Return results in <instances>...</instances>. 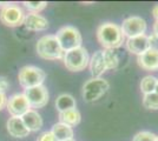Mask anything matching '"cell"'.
Listing matches in <instances>:
<instances>
[{"label": "cell", "instance_id": "cell-14", "mask_svg": "<svg viewBox=\"0 0 158 141\" xmlns=\"http://www.w3.org/2000/svg\"><path fill=\"white\" fill-rule=\"evenodd\" d=\"M89 67L92 78H100L102 74L106 72L105 60H104V51H97L90 59Z\"/></svg>", "mask_w": 158, "mask_h": 141}, {"label": "cell", "instance_id": "cell-32", "mask_svg": "<svg viewBox=\"0 0 158 141\" xmlns=\"http://www.w3.org/2000/svg\"><path fill=\"white\" fill-rule=\"evenodd\" d=\"M65 141H74L73 139H70V140H65Z\"/></svg>", "mask_w": 158, "mask_h": 141}, {"label": "cell", "instance_id": "cell-5", "mask_svg": "<svg viewBox=\"0 0 158 141\" xmlns=\"http://www.w3.org/2000/svg\"><path fill=\"white\" fill-rule=\"evenodd\" d=\"M45 78H46V73L41 68L35 67V66H24L18 73L19 84L25 89L43 85Z\"/></svg>", "mask_w": 158, "mask_h": 141}, {"label": "cell", "instance_id": "cell-8", "mask_svg": "<svg viewBox=\"0 0 158 141\" xmlns=\"http://www.w3.org/2000/svg\"><path fill=\"white\" fill-rule=\"evenodd\" d=\"M146 21L140 17H129L123 20L122 24V32L127 39L143 35L146 32Z\"/></svg>", "mask_w": 158, "mask_h": 141}, {"label": "cell", "instance_id": "cell-25", "mask_svg": "<svg viewBox=\"0 0 158 141\" xmlns=\"http://www.w3.org/2000/svg\"><path fill=\"white\" fill-rule=\"evenodd\" d=\"M37 141H57V139L54 138V135L52 134V132H44L38 136Z\"/></svg>", "mask_w": 158, "mask_h": 141}, {"label": "cell", "instance_id": "cell-1", "mask_svg": "<svg viewBox=\"0 0 158 141\" xmlns=\"http://www.w3.org/2000/svg\"><path fill=\"white\" fill-rule=\"evenodd\" d=\"M97 39L105 49H114L124 44L125 37L117 24L104 22L97 28Z\"/></svg>", "mask_w": 158, "mask_h": 141}, {"label": "cell", "instance_id": "cell-11", "mask_svg": "<svg viewBox=\"0 0 158 141\" xmlns=\"http://www.w3.org/2000/svg\"><path fill=\"white\" fill-rule=\"evenodd\" d=\"M125 46L129 52L140 55V54L145 53L148 49H150L149 35L143 34V35H139V37L130 38L125 41Z\"/></svg>", "mask_w": 158, "mask_h": 141}, {"label": "cell", "instance_id": "cell-18", "mask_svg": "<svg viewBox=\"0 0 158 141\" xmlns=\"http://www.w3.org/2000/svg\"><path fill=\"white\" fill-rule=\"evenodd\" d=\"M56 108H57V111L59 113L69 111V109L77 108L76 99L73 98L71 94H60L59 96L56 99Z\"/></svg>", "mask_w": 158, "mask_h": 141}, {"label": "cell", "instance_id": "cell-28", "mask_svg": "<svg viewBox=\"0 0 158 141\" xmlns=\"http://www.w3.org/2000/svg\"><path fill=\"white\" fill-rule=\"evenodd\" d=\"M7 105V96L5 93L0 92V111H2Z\"/></svg>", "mask_w": 158, "mask_h": 141}, {"label": "cell", "instance_id": "cell-6", "mask_svg": "<svg viewBox=\"0 0 158 141\" xmlns=\"http://www.w3.org/2000/svg\"><path fill=\"white\" fill-rule=\"evenodd\" d=\"M110 84L102 78H92L83 86V98L86 102H93L100 99L109 91Z\"/></svg>", "mask_w": 158, "mask_h": 141}, {"label": "cell", "instance_id": "cell-13", "mask_svg": "<svg viewBox=\"0 0 158 141\" xmlns=\"http://www.w3.org/2000/svg\"><path fill=\"white\" fill-rule=\"evenodd\" d=\"M24 25L28 31H45L48 27V21L45 17L40 15L38 13H30L25 14V19H24Z\"/></svg>", "mask_w": 158, "mask_h": 141}, {"label": "cell", "instance_id": "cell-23", "mask_svg": "<svg viewBox=\"0 0 158 141\" xmlns=\"http://www.w3.org/2000/svg\"><path fill=\"white\" fill-rule=\"evenodd\" d=\"M23 5L32 13H38L40 11L45 10L47 6L46 1H24Z\"/></svg>", "mask_w": 158, "mask_h": 141}, {"label": "cell", "instance_id": "cell-17", "mask_svg": "<svg viewBox=\"0 0 158 141\" xmlns=\"http://www.w3.org/2000/svg\"><path fill=\"white\" fill-rule=\"evenodd\" d=\"M52 134L54 135V138L57 139V141H65L73 139V129L72 127L67 126L63 122H58L54 123L52 127Z\"/></svg>", "mask_w": 158, "mask_h": 141}, {"label": "cell", "instance_id": "cell-24", "mask_svg": "<svg viewBox=\"0 0 158 141\" xmlns=\"http://www.w3.org/2000/svg\"><path fill=\"white\" fill-rule=\"evenodd\" d=\"M156 138H157L156 134L148 132V131H143L135 135L132 141H156Z\"/></svg>", "mask_w": 158, "mask_h": 141}, {"label": "cell", "instance_id": "cell-22", "mask_svg": "<svg viewBox=\"0 0 158 141\" xmlns=\"http://www.w3.org/2000/svg\"><path fill=\"white\" fill-rule=\"evenodd\" d=\"M143 106L148 109H158V94L157 93H150L144 94L143 96Z\"/></svg>", "mask_w": 158, "mask_h": 141}, {"label": "cell", "instance_id": "cell-27", "mask_svg": "<svg viewBox=\"0 0 158 141\" xmlns=\"http://www.w3.org/2000/svg\"><path fill=\"white\" fill-rule=\"evenodd\" d=\"M10 87V82L5 76H0V92L5 93L7 91V88Z\"/></svg>", "mask_w": 158, "mask_h": 141}, {"label": "cell", "instance_id": "cell-12", "mask_svg": "<svg viewBox=\"0 0 158 141\" xmlns=\"http://www.w3.org/2000/svg\"><path fill=\"white\" fill-rule=\"evenodd\" d=\"M137 62L144 71H158V51L152 48L148 49L145 53L138 55Z\"/></svg>", "mask_w": 158, "mask_h": 141}, {"label": "cell", "instance_id": "cell-2", "mask_svg": "<svg viewBox=\"0 0 158 141\" xmlns=\"http://www.w3.org/2000/svg\"><path fill=\"white\" fill-rule=\"evenodd\" d=\"M35 48L40 58L46 60H57L64 57V51L61 49L58 39L53 34L41 37L37 42Z\"/></svg>", "mask_w": 158, "mask_h": 141}, {"label": "cell", "instance_id": "cell-19", "mask_svg": "<svg viewBox=\"0 0 158 141\" xmlns=\"http://www.w3.org/2000/svg\"><path fill=\"white\" fill-rule=\"evenodd\" d=\"M59 122H63L70 127H74L80 122L81 115L77 108H73V109H69V111L59 113Z\"/></svg>", "mask_w": 158, "mask_h": 141}, {"label": "cell", "instance_id": "cell-15", "mask_svg": "<svg viewBox=\"0 0 158 141\" xmlns=\"http://www.w3.org/2000/svg\"><path fill=\"white\" fill-rule=\"evenodd\" d=\"M7 131L13 138H25L30 134V131L26 128L21 118L12 116L7 120Z\"/></svg>", "mask_w": 158, "mask_h": 141}, {"label": "cell", "instance_id": "cell-16", "mask_svg": "<svg viewBox=\"0 0 158 141\" xmlns=\"http://www.w3.org/2000/svg\"><path fill=\"white\" fill-rule=\"evenodd\" d=\"M21 119L30 132H38L43 127V118L35 109H30L21 116Z\"/></svg>", "mask_w": 158, "mask_h": 141}, {"label": "cell", "instance_id": "cell-10", "mask_svg": "<svg viewBox=\"0 0 158 141\" xmlns=\"http://www.w3.org/2000/svg\"><path fill=\"white\" fill-rule=\"evenodd\" d=\"M7 111L12 116L21 118L26 112H28L31 107L27 101L26 96L24 93L13 94L8 100H7Z\"/></svg>", "mask_w": 158, "mask_h": 141}, {"label": "cell", "instance_id": "cell-26", "mask_svg": "<svg viewBox=\"0 0 158 141\" xmlns=\"http://www.w3.org/2000/svg\"><path fill=\"white\" fill-rule=\"evenodd\" d=\"M149 41H150V48L157 49L158 51V35L157 34L152 33L151 35H149Z\"/></svg>", "mask_w": 158, "mask_h": 141}, {"label": "cell", "instance_id": "cell-3", "mask_svg": "<svg viewBox=\"0 0 158 141\" xmlns=\"http://www.w3.org/2000/svg\"><path fill=\"white\" fill-rule=\"evenodd\" d=\"M65 67L71 72H80L84 71L90 62V57L87 53V49L83 46L71 49L64 53L63 57Z\"/></svg>", "mask_w": 158, "mask_h": 141}, {"label": "cell", "instance_id": "cell-21", "mask_svg": "<svg viewBox=\"0 0 158 141\" xmlns=\"http://www.w3.org/2000/svg\"><path fill=\"white\" fill-rule=\"evenodd\" d=\"M104 60H105L106 71L107 69H114L118 66V55L114 52V49H105L104 51Z\"/></svg>", "mask_w": 158, "mask_h": 141}, {"label": "cell", "instance_id": "cell-20", "mask_svg": "<svg viewBox=\"0 0 158 141\" xmlns=\"http://www.w3.org/2000/svg\"><path fill=\"white\" fill-rule=\"evenodd\" d=\"M156 84H157V78L152 75H146L140 81V91L144 94L153 93L156 89Z\"/></svg>", "mask_w": 158, "mask_h": 141}, {"label": "cell", "instance_id": "cell-4", "mask_svg": "<svg viewBox=\"0 0 158 141\" xmlns=\"http://www.w3.org/2000/svg\"><path fill=\"white\" fill-rule=\"evenodd\" d=\"M56 38L59 41L60 47L64 51V53L80 47L83 41L80 32L73 26H64L59 28L56 34Z\"/></svg>", "mask_w": 158, "mask_h": 141}, {"label": "cell", "instance_id": "cell-7", "mask_svg": "<svg viewBox=\"0 0 158 141\" xmlns=\"http://www.w3.org/2000/svg\"><path fill=\"white\" fill-rule=\"evenodd\" d=\"M25 13L23 8L15 4H7L0 11V21L8 27H17L24 24Z\"/></svg>", "mask_w": 158, "mask_h": 141}, {"label": "cell", "instance_id": "cell-9", "mask_svg": "<svg viewBox=\"0 0 158 141\" xmlns=\"http://www.w3.org/2000/svg\"><path fill=\"white\" fill-rule=\"evenodd\" d=\"M24 94L31 108H43L48 102V92L44 85L26 88Z\"/></svg>", "mask_w": 158, "mask_h": 141}, {"label": "cell", "instance_id": "cell-31", "mask_svg": "<svg viewBox=\"0 0 158 141\" xmlns=\"http://www.w3.org/2000/svg\"><path fill=\"white\" fill-rule=\"evenodd\" d=\"M155 93L158 94V79H157V84H156V89H155Z\"/></svg>", "mask_w": 158, "mask_h": 141}, {"label": "cell", "instance_id": "cell-33", "mask_svg": "<svg viewBox=\"0 0 158 141\" xmlns=\"http://www.w3.org/2000/svg\"><path fill=\"white\" fill-rule=\"evenodd\" d=\"M156 141H158V135H157V138H156Z\"/></svg>", "mask_w": 158, "mask_h": 141}, {"label": "cell", "instance_id": "cell-30", "mask_svg": "<svg viewBox=\"0 0 158 141\" xmlns=\"http://www.w3.org/2000/svg\"><path fill=\"white\" fill-rule=\"evenodd\" d=\"M153 33L158 35V20H156L153 24Z\"/></svg>", "mask_w": 158, "mask_h": 141}, {"label": "cell", "instance_id": "cell-29", "mask_svg": "<svg viewBox=\"0 0 158 141\" xmlns=\"http://www.w3.org/2000/svg\"><path fill=\"white\" fill-rule=\"evenodd\" d=\"M152 15L155 17L156 20H158V5H156V6L152 8Z\"/></svg>", "mask_w": 158, "mask_h": 141}]
</instances>
